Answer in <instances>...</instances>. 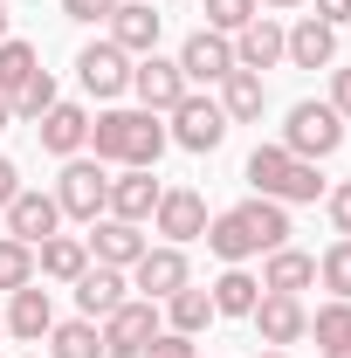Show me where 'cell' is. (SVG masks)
<instances>
[{
    "mask_svg": "<svg viewBox=\"0 0 351 358\" xmlns=\"http://www.w3.org/2000/svg\"><path fill=\"white\" fill-rule=\"evenodd\" d=\"M289 241V214H282V200H241V207H227L207 221V248H214L220 262H248V255H262V248H282Z\"/></svg>",
    "mask_w": 351,
    "mask_h": 358,
    "instance_id": "1",
    "label": "cell"
},
{
    "mask_svg": "<svg viewBox=\"0 0 351 358\" xmlns=\"http://www.w3.org/2000/svg\"><path fill=\"white\" fill-rule=\"evenodd\" d=\"M89 145L103 166H159L166 124H159V110H103L89 124Z\"/></svg>",
    "mask_w": 351,
    "mask_h": 358,
    "instance_id": "2",
    "label": "cell"
},
{
    "mask_svg": "<svg viewBox=\"0 0 351 358\" xmlns=\"http://www.w3.org/2000/svg\"><path fill=\"white\" fill-rule=\"evenodd\" d=\"M248 186H255L262 200L296 207V200H317V193H324V173H317V159H296V152H282V145H255V152H248Z\"/></svg>",
    "mask_w": 351,
    "mask_h": 358,
    "instance_id": "3",
    "label": "cell"
},
{
    "mask_svg": "<svg viewBox=\"0 0 351 358\" xmlns=\"http://www.w3.org/2000/svg\"><path fill=\"white\" fill-rule=\"evenodd\" d=\"M345 145V117L331 103H289V124H282V152L296 159H331Z\"/></svg>",
    "mask_w": 351,
    "mask_h": 358,
    "instance_id": "4",
    "label": "cell"
},
{
    "mask_svg": "<svg viewBox=\"0 0 351 358\" xmlns=\"http://www.w3.org/2000/svg\"><path fill=\"white\" fill-rule=\"evenodd\" d=\"M55 207H62L69 221H96V214L110 207V173H103V159H69L62 179H55Z\"/></svg>",
    "mask_w": 351,
    "mask_h": 358,
    "instance_id": "5",
    "label": "cell"
},
{
    "mask_svg": "<svg viewBox=\"0 0 351 358\" xmlns=\"http://www.w3.org/2000/svg\"><path fill=\"white\" fill-rule=\"evenodd\" d=\"M166 117H173V131H166V138H173V145H186V152H214L220 138H227V110H220V103H207V96H193V90L179 96Z\"/></svg>",
    "mask_w": 351,
    "mask_h": 358,
    "instance_id": "6",
    "label": "cell"
},
{
    "mask_svg": "<svg viewBox=\"0 0 351 358\" xmlns=\"http://www.w3.org/2000/svg\"><path fill=\"white\" fill-rule=\"evenodd\" d=\"M152 338H159V303H145V296H138V303L124 296L117 310L103 317V352L110 358H138Z\"/></svg>",
    "mask_w": 351,
    "mask_h": 358,
    "instance_id": "7",
    "label": "cell"
},
{
    "mask_svg": "<svg viewBox=\"0 0 351 358\" xmlns=\"http://www.w3.org/2000/svg\"><path fill=\"white\" fill-rule=\"evenodd\" d=\"M152 221H159V234H166V241H200V234H207V200H200V193H193V186H166V193H159V207H152Z\"/></svg>",
    "mask_w": 351,
    "mask_h": 358,
    "instance_id": "8",
    "label": "cell"
},
{
    "mask_svg": "<svg viewBox=\"0 0 351 358\" xmlns=\"http://www.w3.org/2000/svg\"><path fill=\"white\" fill-rule=\"evenodd\" d=\"M131 282L145 289V303H166L173 289H186V282H193V268H186V255L166 241V248H145V255L131 262Z\"/></svg>",
    "mask_w": 351,
    "mask_h": 358,
    "instance_id": "9",
    "label": "cell"
},
{
    "mask_svg": "<svg viewBox=\"0 0 351 358\" xmlns=\"http://www.w3.org/2000/svg\"><path fill=\"white\" fill-rule=\"evenodd\" d=\"M76 76H83L89 96H124V90H131V55L117 42H89L83 55H76Z\"/></svg>",
    "mask_w": 351,
    "mask_h": 358,
    "instance_id": "10",
    "label": "cell"
},
{
    "mask_svg": "<svg viewBox=\"0 0 351 358\" xmlns=\"http://www.w3.org/2000/svg\"><path fill=\"white\" fill-rule=\"evenodd\" d=\"M131 90H138V103H145V110H173L193 83L179 76V62H166V55L152 48V55H138V62H131Z\"/></svg>",
    "mask_w": 351,
    "mask_h": 358,
    "instance_id": "11",
    "label": "cell"
},
{
    "mask_svg": "<svg viewBox=\"0 0 351 358\" xmlns=\"http://www.w3.org/2000/svg\"><path fill=\"white\" fill-rule=\"evenodd\" d=\"M62 221V207H55V193H35V186H21L14 200H7V234L14 241H28V248H42L48 234Z\"/></svg>",
    "mask_w": 351,
    "mask_h": 358,
    "instance_id": "12",
    "label": "cell"
},
{
    "mask_svg": "<svg viewBox=\"0 0 351 358\" xmlns=\"http://www.w3.org/2000/svg\"><path fill=\"white\" fill-rule=\"evenodd\" d=\"M227 69H234V42L227 35H214V28L186 35V48H179V76L186 83H220Z\"/></svg>",
    "mask_w": 351,
    "mask_h": 358,
    "instance_id": "13",
    "label": "cell"
},
{
    "mask_svg": "<svg viewBox=\"0 0 351 358\" xmlns=\"http://www.w3.org/2000/svg\"><path fill=\"white\" fill-rule=\"evenodd\" d=\"M159 28H166V14H152L145 0H117L110 7V42L124 48V55H152L159 48Z\"/></svg>",
    "mask_w": 351,
    "mask_h": 358,
    "instance_id": "14",
    "label": "cell"
},
{
    "mask_svg": "<svg viewBox=\"0 0 351 358\" xmlns=\"http://www.w3.org/2000/svg\"><path fill=\"white\" fill-rule=\"evenodd\" d=\"M96 234H89L83 248L96 255L103 268H131L138 255H145V234H138V221H117V214H103V221H89Z\"/></svg>",
    "mask_w": 351,
    "mask_h": 358,
    "instance_id": "15",
    "label": "cell"
},
{
    "mask_svg": "<svg viewBox=\"0 0 351 358\" xmlns=\"http://www.w3.org/2000/svg\"><path fill=\"white\" fill-rule=\"evenodd\" d=\"M248 317H255L262 345H275V352H282V345H296V338L310 331V310L296 303V296H275V289H268V296H262V303H255Z\"/></svg>",
    "mask_w": 351,
    "mask_h": 358,
    "instance_id": "16",
    "label": "cell"
},
{
    "mask_svg": "<svg viewBox=\"0 0 351 358\" xmlns=\"http://www.w3.org/2000/svg\"><path fill=\"white\" fill-rule=\"evenodd\" d=\"M159 179L152 166H124V179H110V207L103 214H117V221H152V207H159Z\"/></svg>",
    "mask_w": 351,
    "mask_h": 358,
    "instance_id": "17",
    "label": "cell"
},
{
    "mask_svg": "<svg viewBox=\"0 0 351 358\" xmlns=\"http://www.w3.org/2000/svg\"><path fill=\"white\" fill-rule=\"evenodd\" d=\"M282 55H289L296 69H331V62H338V28H324L317 14H303V21L282 35Z\"/></svg>",
    "mask_w": 351,
    "mask_h": 358,
    "instance_id": "18",
    "label": "cell"
},
{
    "mask_svg": "<svg viewBox=\"0 0 351 358\" xmlns=\"http://www.w3.org/2000/svg\"><path fill=\"white\" fill-rule=\"evenodd\" d=\"M35 131H42V152H55V159H76L89 145V117L76 110V103H48L42 117H35Z\"/></svg>",
    "mask_w": 351,
    "mask_h": 358,
    "instance_id": "19",
    "label": "cell"
},
{
    "mask_svg": "<svg viewBox=\"0 0 351 358\" xmlns=\"http://www.w3.org/2000/svg\"><path fill=\"white\" fill-rule=\"evenodd\" d=\"M7 331L21 338V345H42L48 331H55V310H48V289H14V303H7Z\"/></svg>",
    "mask_w": 351,
    "mask_h": 358,
    "instance_id": "20",
    "label": "cell"
},
{
    "mask_svg": "<svg viewBox=\"0 0 351 358\" xmlns=\"http://www.w3.org/2000/svg\"><path fill=\"white\" fill-rule=\"evenodd\" d=\"M268 62H282V28H275L268 14H255V21L234 35V69H255V76H262Z\"/></svg>",
    "mask_w": 351,
    "mask_h": 358,
    "instance_id": "21",
    "label": "cell"
},
{
    "mask_svg": "<svg viewBox=\"0 0 351 358\" xmlns=\"http://www.w3.org/2000/svg\"><path fill=\"white\" fill-rule=\"evenodd\" d=\"M317 282V255H303V248H268V268H262V289H275V296H296V289H310Z\"/></svg>",
    "mask_w": 351,
    "mask_h": 358,
    "instance_id": "22",
    "label": "cell"
},
{
    "mask_svg": "<svg viewBox=\"0 0 351 358\" xmlns=\"http://www.w3.org/2000/svg\"><path fill=\"white\" fill-rule=\"evenodd\" d=\"M262 103H268V90H262L255 69H227V76H220V110H227V124H255Z\"/></svg>",
    "mask_w": 351,
    "mask_h": 358,
    "instance_id": "23",
    "label": "cell"
},
{
    "mask_svg": "<svg viewBox=\"0 0 351 358\" xmlns=\"http://www.w3.org/2000/svg\"><path fill=\"white\" fill-rule=\"evenodd\" d=\"M76 303H83V317L89 324H96V317H110L117 310V303H124V268H83V275H76Z\"/></svg>",
    "mask_w": 351,
    "mask_h": 358,
    "instance_id": "24",
    "label": "cell"
},
{
    "mask_svg": "<svg viewBox=\"0 0 351 358\" xmlns=\"http://www.w3.org/2000/svg\"><path fill=\"white\" fill-rule=\"evenodd\" d=\"M83 268H89V248L76 234H48L42 248H35V275H48V282H76Z\"/></svg>",
    "mask_w": 351,
    "mask_h": 358,
    "instance_id": "25",
    "label": "cell"
},
{
    "mask_svg": "<svg viewBox=\"0 0 351 358\" xmlns=\"http://www.w3.org/2000/svg\"><path fill=\"white\" fill-rule=\"evenodd\" d=\"M207 296H214V317H248L255 303H262V282H255L248 268L234 262V268H227V275L214 282V289H207Z\"/></svg>",
    "mask_w": 351,
    "mask_h": 358,
    "instance_id": "26",
    "label": "cell"
},
{
    "mask_svg": "<svg viewBox=\"0 0 351 358\" xmlns=\"http://www.w3.org/2000/svg\"><path fill=\"white\" fill-rule=\"evenodd\" d=\"M166 317H173L179 338H193V331H207V324H214V296L186 282V289H173V296H166Z\"/></svg>",
    "mask_w": 351,
    "mask_h": 358,
    "instance_id": "27",
    "label": "cell"
},
{
    "mask_svg": "<svg viewBox=\"0 0 351 358\" xmlns=\"http://www.w3.org/2000/svg\"><path fill=\"white\" fill-rule=\"evenodd\" d=\"M48 352L55 358H103V331H96L89 317H69V324L48 331Z\"/></svg>",
    "mask_w": 351,
    "mask_h": 358,
    "instance_id": "28",
    "label": "cell"
},
{
    "mask_svg": "<svg viewBox=\"0 0 351 358\" xmlns=\"http://www.w3.org/2000/svg\"><path fill=\"white\" fill-rule=\"evenodd\" d=\"M35 69H42V55H35V48H28V42H14V35L0 42V96H7V103H14V90L28 83Z\"/></svg>",
    "mask_w": 351,
    "mask_h": 358,
    "instance_id": "29",
    "label": "cell"
},
{
    "mask_svg": "<svg viewBox=\"0 0 351 358\" xmlns=\"http://www.w3.org/2000/svg\"><path fill=\"white\" fill-rule=\"evenodd\" d=\"M28 282H35V248L14 241V234H0V289L14 296V289H28Z\"/></svg>",
    "mask_w": 351,
    "mask_h": 358,
    "instance_id": "30",
    "label": "cell"
},
{
    "mask_svg": "<svg viewBox=\"0 0 351 358\" xmlns=\"http://www.w3.org/2000/svg\"><path fill=\"white\" fill-rule=\"evenodd\" d=\"M310 331H317L324 352H345V345H351V303H345V296H331L324 310L310 317Z\"/></svg>",
    "mask_w": 351,
    "mask_h": 358,
    "instance_id": "31",
    "label": "cell"
},
{
    "mask_svg": "<svg viewBox=\"0 0 351 358\" xmlns=\"http://www.w3.org/2000/svg\"><path fill=\"white\" fill-rule=\"evenodd\" d=\"M48 103H62V96H55V76H48V69H35L28 83L14 90V117H42Z\"/></svg>",
    "mask_w": 351,
    "mask_h": 358,
    "instance_id": "32",
    "label": "cell"
},
{
    "mask_svg": "<svg viewBox=\"0 0 351 358\" xmlns=\"http://www.w3.org/2000/svg\"><path fill=\"white\" fill-rule=\"evenodd\" d=\"M317 275H324V282H331V289H338V296L351 303V234H338V241L324 248V262H317Z\"/></svg>",
    "mask_w": 351,
    "mask_h": 358,
    "instance_id": "33",
    "label": "cell"
},
{
    "mask_svg": "<svg viewBox=\"0 0 351 358\" xmlns=\"http://www.w3.org/2000/svg\"><path fill=\"white\" fill-rule=\"evenodd\" d=\"M255 14H262L255 0H207V28H214V35H241Z\"/></svg>",
    "mask_w": 351,
    "mask_h": 358,
    "instance_id": "34",
    "label": "cell"
},
{
    "mask_svg": "<svg viewBox=\"0 0 351 358\" xmlns=\"http://www.w3.org/2000/svg\"><path fill=\"white\" fill-rule=\"evenodd\" d=\"M138 358H193V338H179V331H159V338H152Z\"/></svg>",
    "mask_w": 351,
    "mask_h": 358,
    "instance_id": "35",
    "label": "cell"
},
{
    "mask_svg": "<svg viewBox=\"0 0 351 358\" xmlns=\"http://www.w3.org/2000/svg\"><path fill=\"white\" fill-rule=\"evenodd\" d=\"M110 7H117V0H62L69 21H110Z\"/></svg>",
    "mask_w": 351,
    "mask_h": 358,
    "instance_id": "36",
    "label": "cell"
},
{
    "mask_svg": "<svg viewBox=\"0 0 351 358\" xmlns=\"http://www.w3.org/2000/svg\"><path fill=\"white\" fill-rule=\"evenodd\" d=\"M331 227L351 234V179H345V186H331Z\"/></svg>",
    "mask_w": 351,
    "mask_h": 358,
    "instance_id": "37",
    "label": "cell"
},
{
    "mask_svg": "<svg viewBox=\"0 0 351 358\" xmlns=\"http://www.w3.org/2000/svg\"><path fill=\"white\" fill-rule=\"evenodd\" d=\"M331 110H338V117H351V69H338V76H331Z\"/></svg>",
    "mask_w": 351,
    "mask_h": 358,
    "instance_id": "38",
    "label": "cell"
},
{
    "mask_svg": "<svg viewBox=\"0 0 351 358\" xmlns=\"http://www.w3.org/2000/svg\"><path fill=\"white\" fill-rule=\"evenodd\" d=\"M14 193H21V166H14V159H0V214H7V200H14Z\"/></svg>",
    "mask_w": 351,
    "mask_h": 358,
    "instance_id": "39",
    "label": "cell"
},
{
    "mask_svg": "<svg viewBox=\"0 0 351 358\" xmlns=\"http://www.w3.org/2000/svg\"><path fill=\"white\" fill-rule=\"evenodd\" d=\"M317 21H324V28H338V21H351V0H317Z\"/></svg>",
    "mask_w": 351,
    "mask_h": 358,
    "instance_id": "40",
    "label": "cell"
},
{
    "mask_svg": "<svg viewBox=\"0 0 351 358\" xmlns=\"http://www.w3.org/2000/svg\"><path fill=\"white\" fill-rule=\"evenodd\" d=\"M7 124H14V103H7V96H0V131H7Z\"/></svg>",
    "mask_w": 351,
    "mask_h": 358,
    "instance_id": "41",
    "label": "cell"
},
{
    "mask_svg": "<svg viewBox=\"0 0 351 358\" xmlns=\"http://www.w3.org/2000/svg\"><path fill=\"white\" fill-rule=\"evenodd\" d=\"M255 7H303V0H255Z\"/></svg>",
    "mask_w": 351,
    "mask_h": 358,
    "instance_id": "42",
    "label": "cell"
},
{
    "mask_svg": "<svg viewBox=\"0 0 351 358\" xmlns=\"http://www.w3.org/2000/svg\"><path fill=\"white\" fill-rule=\"evenodd\" d=\"M255 358H289V352H275V345H268V352H255Z\"/></svg>",
    "mask_w": 351,
    "mask_h": 358,
    "instance_id": "43",
    "label": "cell"
},
{
    "mask_svg": "<svg viewBox=\"0 0 351 358\" xmlns=\"http://www.w3.org/2000/svg\"><path fill=\"white\" fill-rule=\"evenodd\" d=\"M0 42H7V7H0Z\"/></svg>",
    "mask_w": 351,
    "mask_h": 358,
    "instance_id": "44",
    "label": "cell"
},
{
    "mask_svg": "<svg viewBox=\"0 0 351 358\" xmlns=\"http://www.w3.org/2000/svg\"><path fill=\"white\" fill-rule=\"evenodd\" d=\"M324 358H351V345H345V352H324Z\"/></svg>",
    "mask_w": 351,
    "mask_h": 358,
    "instance_id": "45",
    "label": "cell"
}]
</instances>
